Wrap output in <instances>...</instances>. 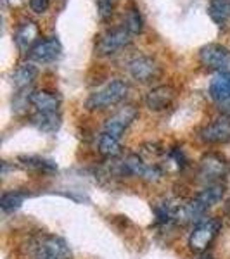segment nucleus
Returning a JSON list of instances; mask_svg holds the SVG:
<instances>
[{
	"mask_svg": "<svg viewBox=\"0 0 230 259\" xmlns=\"http://www.w3.org/2000/svg\"><path fill=\"white\" fill-rule=\"evenodd\" d=\"M210 97L216 102H230V71L216 73L210 81Z\"/></svg>",
	"mask_w": 230,
	"mask_h": 259,
	"instance_id": "14",
	"label": "nucleus"
},
{
	"mask_svg": "<svg viewBox=\"0 0 230 259\" xmlns=\"http://www.w3.org/2000/svg\"><path fill=\"white\" fill-rule=\"evenodd\" d=\"M36 74H39V69L31 64V62H24V64L18 66L11 74L12 85L16 87L18 90H24L35 81Z\"/></svg>",
	"mask_w": 230,
	"mask_h": 259,
	"instance_id": "15",
	"label": "nucleus"
},
{
	"mask_svg": "<svg viewBox=\"0 0 230 259\" xmlns=\"http://www.w3.org/2000/svg\"><path fill=\"white\" fill-rule=\"evenodd\" d=\"M30 104L36 109V112H59L61 97L56 92L36 90L31 94Z\"/></svg>",
	"mask_w": 230,
	"mask_h": 259,
	"instance_id": "13",
	"label": "nucleus"
},
{
	"mask_svg": "<svg viewBox=\"0 0 230 259\" xmlns=\"http://www.w3.org/2000/svg\"><path fill=\"white\" fill-rule=\"evenodd\" d=\"M220 230V221L215 218H204L199 223H196V227L192 228L190 237H189V247L194 252L203 254L204 250L213 244L215 237L218 235Z\"/></svg>",
	"mask_w": 230,
	"mask_h": 259,
	"instance_id": "2",
	"label": "nucleus"
},
{
	"mask_svg": "<svg viewBox=\"0 0 230 259\" xmlns=\"http://www.w3.org/2000/svg\"><path fill=\"white\" fill-rule=\"evenodd\" d=\"M123 28L130 33L132 36L139 35L142 31V28H144V19H142V14L137 7L132 6L130 9L127 11V16H125V19H123Z\"/></svg>",
	"mask_w": 230,
	"mask_h": 259,
	"instance_id": "20",
	"label": "nucleus"
},
{
	"mask_svg": "<svg viewBox=\"0 0 230 259\" xmlns=\"http://www.w3.org/2000/svg\"><path fill=\"white\" fill-rule=\"evenodd\" d=\"M61 41L56 36H50V38L40 40L39 44L28 52L31 62H39V64H49V62L56 61L61 56Z\"/></svg>",
	"mask_w": 230,
	"mask_h": 259,
	"instance_id": "8",
	"label": "nucleus"
},
{
	"mask_svg": "<svg viewBox=\"0 0 230 259\" xmlns=\"http://www.w3.org/2000/svg\"><path fill=\"white\" fill-rule=\"evenodd\" d=\"M21 2H23V0H4V4H6V6H11V7H18Z\"/></svg>",
	"mask_w": 230,
	"mask_h": 259,
	"instance_id": "27",
	"label": "nucleus"
},
{
	"mask_svg": "<svg viewBox=\"0 0 230 259\" xmlns=\"http://www.w3.org/2000/svg\"><path fill=\"white\" fill-rule=\"evenodd\" d=\"M35 245L42 252L45 254L49 259H71V250L69 245L66 244L61 237L56 235H45L35 242Z\"/></svg>",
	"mask_w": 230,
	"mask_h": 259,
	"instance_id": "12",
	"label": "nucleus"
},
{
	"mask_svg": "<svg viewBox=\"0 0 230 259\" xmlns=\"http://www.w3.org/2000/svg\"><path fill=\"white\" fill-rule=\"evenodd\" d=\"M99 152L106 157H116L121 152L120 139L109 135V133H100L99 137Z\"/></svg>",
	"mask_w": 230,
	"mask_h": 259,
	"instance_id": "19",
	"label": "nucleus"
},
{
	"mask_svg": "<svg viewBox=\"0 0 230 259\" xmlns=\"http://www.w3.org/2000/svg\"><path fill=\"white\" fill-rule=\"evenodd\" d=\"M199 62L216 73L230 71V50L220 44H208L199 49Z\"/></svg>",
	"mask_w": 230,
	"mask_h": 259,
	"instance_id": "3",
	"label": "nucleus"
},
{
	"mask_svg": "<svg viewBox=\"0 0 230 259\" xmlns=\"http://www.w3.org/2000/svg\"><path fill=\"white\" fill-rule=\"evenodd\" d=\"M112 9H114V0H97V12L100 19L111 18Z\"/></svg>",
	"mask_w": 230,
	"mask_h": 259,
	"instance_id": "23",
	"label": "nucleus"
},
{
	"mask_svg": "<svg viewBox=\"0 0 230 259\" xmlns=\"http://www.w3.org/2000/svg\"><path fill=\"white\" fill-rule=\"evenodd\" d=\"M228 173V162L223 159L218 154H206L201 159L199 164V175L206 182L210 183H218V180L225 178Z\"/></svg>",
	"mask_w": 230,
	"mask_h": 259,
	"instance_id": "6",
	"label": "nucleus"
},
{
	"mask_svg": "<svg viewBox=\"0 0 230 259\" xmlns=\"http://www.w3.org/2000/svg\"><path fill=\"white\" fill-rule=\"evenodd\" d=\"M139 116V109L135 106H123L112 116H109L102 124V133H109V135L121 139V135L125 133L130 124L135 121V118Z\"/></svg>",
	"mask_w": 230,
	"mask_h": 259,
	"instance_id": "5",
	"label": "nucleus"
},
{
	"mask_svg": "<svg viewBox=\"0 0 230 259\" xmlns=\"http://www.w3.org/2000/svg\"><path fill=\"white\" fill-rule=\"evenodd\" d=\"M175 97H177V92H175L173 87L161 85L147 92V95H145V106H147L150 111L160 112V111L168 109L171 104H173Z\"/></svg>",
	"mask_w": 230,
	"mask_h": 259,
	"instance_id": "11",
	"label": "nucleus"
},
{
	"mask_svg": "<svg viewBox=\"0 0 230 259\" xmlns=\"http://www.w3.org/2000/svg\"><path fill=\"white\" fill-rule=\"evenodd\" d=\"M28 4L35 14H44L49 9V0H28Z\"/></svg>",
	"mask_w": 230,
	"mask_h": 259,
	"instance_id": "24",
	"label": "nucleus"
},
{
	"mask_svg": "<svg viewBox=\"0 0 230 259\" xmlns=\"http://www.w3.org/2000/svg\"><path fill=\"white\" fill-rule=\"evenodd\" d=\"M40 28L35 21H24L14 31V44L21 52H30L39 44Z\"/></svg>",
	"mask_w": 230,
	"mask_h": 259,
	"instance_id": "9",
	"label": "nucleus"
},
{
	"mask_svg": "<svg viewBox=\"0 0 230 259\" xmlns=\"http://www.w3.org/2000/svg\"><path fill=\"white\" fill-rule=\"evenodd\" d=\"M132 40V35L121 28H112V30H107L106 33L99 36L97 44H95V54L99 56H111V54H116L118 50L125 49Z\"/></svg>",
	"mask_w": 230,
	"mask_h": 259,
	"instance_id": "4",
	"label": "nucleus"
},
{
	"mask_svg": "<svg viewBox=\"0 0 230 259\" xmlns=\"http://www.w3.org/2000/svg\"><path fill=\"white\" fill-rule=\"evenodd\" d=\"M23 161H26L24 164H26L28 168L39 169V171H54V169H57L54 162L40 159V157H23Z\"/></svg>",
	"mask_w": 230,
	"mask_h": 259,
	"instance_id": "22",
	"label": "nucleus"
},
{
	"mask_svg": "<svg viewBox=\"0 0 230 259\" xmlns=\"http://www.w3.org/2000/svg\"><path fill=\"white\" fill-rule=\"evenodd\" d=\"M221 112H223L225 118L230 119V102H223V104H221Z\"/></svg>",
	"mask_w": 230,
	"mask_h": 259,
	"instance_id": "26",
	"label": "nucleus"
},
{
	"mask_svg": "<svg viewBox=\"0 0 230 259\" xmlns=\"http://www.w3.org/2000/svg\"><path fill=\"white\" fill-rule=\"evenodd\" d=\"M26 199V194L23 192H6L0 199V207H2L4 212H11V211H16L18 207L23 204V200Z\"/></svg>",
	"mask_w": 230,
	"mask_h": 259,
	"instance_id": "21",
	"label": "nucleus"
},
{
	"mask_svg": "<svg viewBox=\"0 0 230 259\" xmlns=\"http://www.w3.org/2000/svg\"><path fill=\"white\" fill-rule=\"evenodd\" d=\"M128 73L133 80L140 81V83H147L152 81L154 78H158L160 74V66L152 57L147 56H139L135 59H132L128 62Z\"/></svg>",
	"mask_w": 230,
	"mask_h": 259,
	"instance_id": "7",
	"label": "nucleus"
},
{
	"mask_svg": "<svg viewBox=\"0 0 230 259\" xmlns=\"http://www.w3.org/2000/svg\"><path fill=\"white\" fill-rule=\"evenodd\" d=\"M30 259H49V257L45 256L35 244H33V245H30Z\"/></svg>",
	"mask_w": 230,
	"mask_h": 259,
	"instance_id": "25",
	"label": "nucleus"
},
{
	"mask_svg": "<svg viewBox=\"0 0 230 259\" xmlns=\"http://www.w3.org/2000/svg\"><path fill=\"white\" fill-rule=\"evenodd\" d=\"M127 94H128L127 81L116 78V80H111L104 87H100L99 90H95L94 94H90V97L85 102V107L90 111L107 109V107L116 106L118 102H121V100L127 97Z\"/></svg>",
	"mask_w": 230,
	"mask_h": 259,
	"instance_id": "1",
	"label": "nucleus"
},
{
	"mask_svg": "<svg viewBox=\"0 0 230 259\" xmlns=\"http://www.w3.org/2000/svg\"><path fill=\"white\" fill-rule=\"evenodd\" d=\"M199 259H215V257H211V256H206V254H203V256H201Z\"/></svg>",
	"mask_w": 230,
	"mask_h": 259,
	"instance_id": "28",
	"label": "nucleus"
},
{
	"mask_svg": "<svg viewBox=\"0 0 230 259\" xmlns=\"http://www.w3.org/2000/svg\"><path fill=\"white\" fill-rule=\"evenodd\" d=\"M208 14L218 26H223L230 18V0H210L208 4Z\"/></svg>",
	"mask_w": 230,
	"mask_h": 259,
	"instance_id": "17",
	"label": "nucleus"
},
{
	"mask_svg": "<svg viewBox=\"0 0 230 259\" xmlns=\"http://www.w3.org/2000/svg\"><path fill=\"white\" fill-rule=\"evenodd\" d=\"M31 124L44 133H54L61 124L59 112H35L31 116Z\"/></svg>",
	"mask_w": 230,
	"mask_h": 259,
	"instance_id": "16",
	"label": "nucleus"
},
{
	"mask_svg": "<svg viewBox=\"0 0 230 259\" xmlns=\"http://www.w3.org/2000/svg\"><path fill=\"white\" fill-rule=\"evenodd\" d=\"M201 140L206 144H227L230 142V119L220 118L215 119L213 123L206 124L199 133Z\"/></svg>",
	"mask_w": 230,
	"mask_h": 259,
	"instance_id": "10",
	"label": "nucleus"
},
{
	"mask_svg": "<svg viewBox=\"0 0 230 259\" xmlns=\"http://www.w3.org/2000/svg\"><path fill=\"white\" fill-rule=\"evenodd\" d=\"M223 194H225V187L221 185V183H210L206 189H203L198 195H196V199H198L199 202H203L204 206L210 209L211 206H215V204L220 202L221 197H223Z\"/></svg>",
	"mask_w": 230,
	"mask_h": 259,
	"instance_id": "18",
	"label": "nucleus"
}]
</instances>
